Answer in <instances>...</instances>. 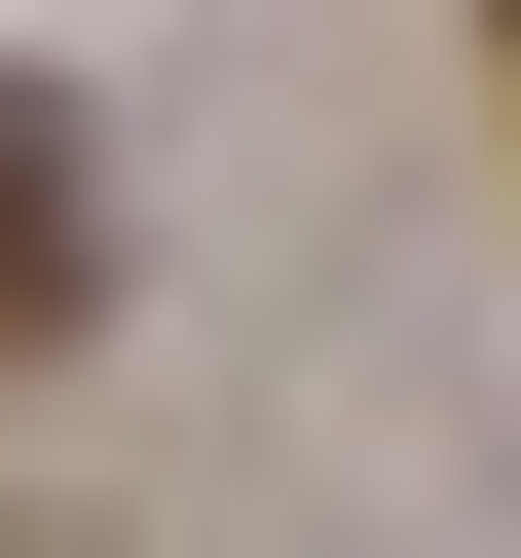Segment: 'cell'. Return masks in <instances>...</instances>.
I'll return each instance as SVG.
<instances>
[{
	"label": "cell",
	"instance_id": "2",
	"mask_svg": "<svg viewBox=\"0 0 521 558\" xmlns=\"http://www.w3.org/2000/svg\"><path fill=\"white\" fill-rule=\"evenodd\" d=\"M484 75H521V0H484Z\"/></svg>",
	"mask_w": 521,
	"mask_h": 558
},
{
	"label": "cell",
	"instance_id": "1",
	"mask_svg": "<svg viewBox=\"0 0 521 558\" xmlns=\"http://www.w3.org/2000/svg\"><path fill=\"white\" fill-rule=\"evenodd\" d=\"M75 336H112V149L0 75V373H75Z\"/></svg>",
	"mask_w": 521,
	"mask_h": 558
}]
</instances>
